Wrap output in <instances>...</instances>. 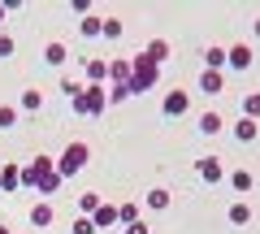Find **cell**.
Segmentation results:
<instances>
[{
	"label": "cell",
	"instance_id": "cell-28",
	"mask_svg": "<svg viewBox=\"0 0 260 234\" xmlns=\"http://www.w3.org/2000/svg\"><path fill=\"white\" fill-rule=\"evenodd\" d=\"M74 234H95V225L87 221V217H78V221H74Z\"/></svg>",
	"mask_w": 260,
	"mask_h": 234
},
{
	"label": "cell",
	"instance_id": "cell-27",
	"mask_svg": "<svg viewBox=\"0 0 260 234\" xmlns=\"http://www.w3.org/2000/svg\"><path fill=\"white\" fill-rule=\"evenodd\" d=\"M83 35H100V22H95L91 13H87V18H83Z\"/></svg>",
	"mask_w": 260,
	"mask_h": 234
},
{
	"label": "cell",
	"instance_id": "cell-3",
	"mask_svg": "<svg viewBox=\"0 0 260 234\" xmlns=\"http://www.w3.org/2000/svg\"><path fill=\"white\" fill-rule=\"evenodd\" d=\"M104 104H109V95H104L100 87H83V91L74 95V113H83V117H95V113H104Z\"/></svg>",
	"mask_w": 260,
	"mask_h": 234
},
{
	"label": "cell",
	"instance_id": "cell-11",
	"mask_svg": "<svg viewBox=\"0 0 260 234\" xmlns=\"http://www.w3.org/2000/svg\"><path fill=\"white\" fill-rule=\"evenodd\" d=\"M113 221H117V208H113V204H100V208L91 213V225H95V230H100V225H113Z\"/></svg>",
	"mask_w": 260,
	"mask_h": 234
},
{
	"label": "cell",
	"instance_id": "cell-32",
	"mask_svg": "<svg viewBox=\"0 0 260 234\" xmlns=\"http://www.w3.org/2000/svg\"><path fill=\"white\" fill-rule=\"evenodd\" d=\"M256 39H260V18H256Z\"/></svg>",
	"mask_w": 260,
	"mask_h": 234
},
{
	"label": "cell",
	"instance_id": "cell-26",
	"mask_svg": "<svg viewBox=\"0 0 260 234\" xmlns=\"http://www.w3.org/2000/svg\"><path fill=\"white\" fill-rule=\"evenodd\" d=\"M13 122H18V113H13V109H0V130H9Z\"/></svg>",
	"mask_w": 260,
	"mask_h": 234
},
{
	"label": "cell",
	"instance_id": "cell-24",
	"mask_svg": "<svg viewBox=\"0 0 260 234\" xmlns=\"http://www.w3.org/2000/svg\"><path fill=\"white\" fill-rule=\"evenodd\" d=\"M39 104H44V95H39V91H22V109H30V113H35Z\"/></svg>",
	"mask_w": 260,
	"mask_h": 234
},
{
	"label": "cell",
	"instance_id": "cell-23",
	"mask_svg": "<svg viewBox=\"0 0 260 234\" xmlns=\"http://www.w3.org/2000/svg\"><path fill=\"white\" fill-rule=\"evenodd\" d=\"M56 187H61L56 174H44V178H39V191H44V195H56Z\"/></svg>",
	"mask_w": 260,
	"mask_h": 234
},
{
	"label": "cell",
	"instance_id": "cell-9",
	"mask_svg": "<svg viewBox=\"0 0 260 234\" xmlns=\"http://www.w3.org/2000/svg\"><path fill=\"white\" fill-rule=\"evenodd\" d=\"M256 135H260L256 122H247V117H239V122H234V139H239V143H251Z\"/></svg>",
	"mask_w": 260,
	"mask_h": 234
},
{
	"label": "cell",
	"instance_id": "cell-13",
	"mask_svg": "<svg viewBox=\"0 0 260 234\" xmlns=\"http://www.w3.org/2000/svg\"><path fill=\"white\" fill-rule=\"evenodd\" d=\"M230 187L243 195V191H251V187H256V178H251L247 169H234V174H230Z\"/></svg>",
	"mask_w": 260,
	"mask_h": 234
},
{
	"label": "cell",
	"instance_id": "cell-22",
	"mask_svg": "<svg viewBox=\"0 0 260 234\" xmlns=\"http://www.w3.org/2000/svg\"><path fill=\"white\" fill-rule=\"evenodd\" d=\"M104 74H109V61H87V78H95V83H100Z\"/></svg>",
	"mask_w": 260,
	"mask_h": 234
},
{
	"label": "cell",
	"instance_id": "cell-25",
	"mask_svg": "<svg viewBox=\"0 0 260 234\" xmlns=\"http://www.w3.org/2000/svg\"><path fill=\"white\" fill-rule=\"evenodd\" d=\"M100 35H109V39H121V22H104V26H100Z\"/></svg>",
	"mask_w": 260,
	"mask_h": 234
},
{
	"label": "cell",
	"instance_id": "cell-5",
	"mask_svg": "<svg viewBox=\"0 0 260 234\" xmlns=\"http://www.w3.org/2000/svg\"><path fill=\"white\" fill-rule=\"evenodd\" d=\"M251 56H256L251 44H234L230 52H225V65H230V70H251Z\"/></svg>",
	"mask_w": 260,
	"mask_h": 234
},
{
	"label": "cell",
	"instance_id": "cell-10",
	"mask_svg": "<svg viewBox=\"0 0 260 234\" xmlns=\"http://www.w3.org/2000/svg\"><path fill=\"white\" fill-rule=\"evenodd\" d=\"M30 225H35V230L52 225V204H35V208H30Z\"/></svg>",
	"mask_w": 260,
	"mask_h": 234
},
{
	"label": "cell",
	"instance_id": "cell-33",
	"mask_svg": "<svg viewBox=\"0 0 260 234\" xmlns=\"http://www.w3.org/2000/svg\"><path fill=\"white\" fill-rule=\"evenodd\" d=\"M0 234H9V230H5V225H0Z\"/></svg>",
	"mask_w": 260,
	"mask_h": 234
},
{
	"label": "cell",
	"instance_id": "cell-15",
	"mask_svg": "<svg viewBox=\"0 0 260 234\" xmlns=\"http://www.w3.org/2000/svg\"><path fill=\"white\" fill-rule=\"evenodd\" d=\"M143 204H148L152 213H160V208H169V191H160V187H152V191H148V199H143Z\"/></svg>",
	"mask_w": 260,
	"mask_h": 234
},
{
	"label": "cell",
	"instance_id": "cell-20",
	"mask_svg": "<svg viewBox=\"0 0 260 234\" xmlns=\"http://www.w3.org/2000/svg\"><path fill=\"white\" fill-rule=\"evenodd\" d=\"M78 208H83V217H91L95 208H100V195H95V191H87V195H78Z\"/></svg>",
	"mask_w": 260,
	"mask_h": 234
},
{
	"label": "cell",
	"instance_id": "cell-31",
	"mask_svg": "<svg viewBox=\"0 0 260 234\" xmlns=\"http://www.w3.org/2000/svg\"><path fill=\"white\" fill-rule=\"evenodd\" d=\"M5 13H9V5H0V22H5Z\"/></svg>",
	"mask_w": 260,
	"mask_h": 234
},
{
	"label": "cell",
	"instance_id": "cell-30",
	"mask_svg": "<svg viewBox=\"0 0 260 234\" xmlns=\"http://www.w3.org/2000/svg\"><path fill=\"white\" fill-rule=\"evenodd\" d=\"M126 234H148V225H143V221H135V225H126Z\"/></svg>",
	"mask_w": 260,
	"mask_h": 234
},
{
	"label": "cell",
	"instance_id": "cell-21",
	"mask_svg": "<svg viewBox=\"0 0 260 234\" xmlns=\"http://www.w3.org/2000/svg\"><path fill=\"white\" fill-rule=\"evenodd\" d=\"M44 56H48V65H61V61H65V44H48Z\"/></svg>",
	"mask_w": 260,
	"mask_h": 234
},
{
	"label": "cell",
	"instance_id": "cell-4",
	"mask_svg": "<svg viewBox=\"0 0 260 234\" xmlns=\"http://www.w3.org/2000/svg\"><path fill=\"white\" fill-rule=\"evenodd\" d=\"M195 174H200L204 182H221L225 178V165L217 156H200V160H195Z\"/></svg>",
	"mask_w": 260,
	"mask_h": 234
},
{
	"label": "cell",
	"instance_id": "cell-14",
	"mask_svg": "<svg viewBox=\"0 0 260 234\" xmlns=\"http://www.w3.org/2000/svg\"><path fill=\"white\" fill-rule=\"evenodd\" d=\"M243 117H247V122H260V91L243 95Z\"/></svg>",
	"mask_w": 260,
	"mask_h": 234
},
{
	"label": "cell",
	"instance_id": "cell-19",
	"mask_svg": "<svg viewBox=\"0 0 260 234\" xmlns=\"http://www.w3.org/2000/svg\"><path fill=\"white\" fill-rule=\"evenodd\" d=\"M143 56H152V61L160 65V61L169 56V44H165V39H152V44H148V52H143Z\"/></svg>",
	"mask_w": 260,
	"mask_h": 234
},
{
	"label": "cell",
	"instance_id": "cell-8",
	"mask_svg": "<svg viewBox=\"0 0 260 234\" xmlns=\"http://www.w3.org/2000/svg\"><path fill=\"white\" fill-rule=\"evenodd\" d=\"M109 78L113 87H130V61H109Z\"/></svg>",
	"mask_w": 260,
	"mask_h": 234
},
{
	"label": "cell",
	"instance_id": "cell-12",
	"mask_svg": "<svg viewBox=\"0 0 260 234\" xmlns=\"http://www.w3.org/2000/svg\"><path fill=\"white\" fill-rule=\"evenodd\" d=\"M18 187H22L18 165H5V174H0V191H18Z\"/></svg>",
	"mask_w": 260,
	"mask_h": 234
},
{
	"label": "cell",
	"instance_id": "cell-7",
	"mask_svg": "<svg viewBox=\"0 0 260 234\" xmlns=\"http://www.w3.org/2000/svg\"><path fill=\"white\" fill-rule=\"evenodd\" d=\"M186 109H191V95H186V91H169L165 95V113H169V117H182Z\"/></svg>",
	"mask_w": 260,
	"mask_h": 234
},
{
	"label": "cell",
	"instance_id": "cell-29",
	"mask_svg": "<svg viewBox=\"0 0 260 234\" xmlns=\"http://www.w3.org/2000/svg\"><path fill=\"white\" fill-rule=\"evenodd\" d=\"M13 52V35H0V56H9Z\"/></svg>",
	"mask_w": 260,
	"mask_h": 234
},
{
	"label": "cell",
	"instance_id": "cell-6",
	"mask_svg": "<svg viewBox=\"0 0 260 234\" xmlns=\"http://www.w3.org/2000/svg\"><path fill=\"white\" fill-rule=\"evenodd\" d=\"M200 91H204V95H221V91H225V74H221V70H204Z\"/></svg>",
	"mask_w": 260,
	"mask_h": 234
},
{
	"label": "cell",
	"instance_id": "cell-18",
	"mask_svg": "<svg viewBox=\"0 0 260 234\" xmlns=\"http://www.w3.org/2000/svg\"><path fill=\"white\" fill-rule=\"evenodd\" d=\"M204 61H208V70H221V74H225V48H208Z\"/></svg>",
	"mask_w": 260,
	"mask_h": 234
},
{
	"label": "cell",
	"instance_id": "cell-2",
	"mask_svg": "<svg viewBox=\"0 0 260 234\" xmlns=\"http://www.w3.org/2000/svg\"><path fill=\"white\" fill-rule=\"evenodd\" d=\"M156 78H160V65L152 61V56H139V61H130V91H148Z\"/></svg>",
	"mask_w": 260,
	"mask_h": 234
},
{
	"label": "cell",
	"instance_id": "cell-17",
	"mask_svg": "<svg viewBox=\"0 0 260 234\" xmlns=\"http://www.w3.org/2000/svg\"><path fill=\"white\" fill-rule=\"evenodd\" d=\"M221 113H204V117H200V130H204V135H221Z\"/></svg>",
	"mask_w": 260,
	"mask_h": 234
},
{
	"label": "cell",
	"instance_id": "cell-1",
	"mask_svg": "<svg viewBox=\"0 0 260 234\" xmlns=\"http://www.w3.org/2000/svg\"><path fill=\"white\" fill-rule=\"evenodd\" d=\"M87 160H91V152H87V143H70V148L61 152V160H56V178H74L78 169H87Z\"/></svg>",
	"mask_w": 260,
	"mask_h": 234
},
{
	"label": "cell",
	"instance_id": "cell-16",
	"mask_svg": "<svg viewBox=\"0 0 260 234\" xmlns=\"http://www.w3.org/2000/svg\"><path fill=\"white\" fill-rule=\"evenodd\" d=\"M225 217H230V225H247L251 221V208L247 204H230V208H225Z\"/></svg>",
	"mask_w": 260,
	"mask_h": 234
}]
</instances>
